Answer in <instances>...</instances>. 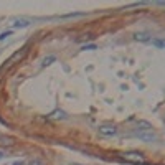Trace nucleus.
<instances>
[{"label":"nucleus","instance_id":"5","mask_svg":"<svg viewBox=\"0 0 165 165\" xmlns=\"http://www.w3.org/2000/svg\"><path fill=\"white\" fill-rule=\"evenodd\" d=\"M0 158H2V152H0Z\"/></svg>","mask_w":165,"mask_h":165},{"label":"nucleus","instance_id":"2","mask_svg":"<svg viewBox=\"0 0 165 165\" xmlns=\"http://www.w3.org/2000/svg\"><path fill=\"white\" fill-rule=\"evenodd\" d=\"M116 132H117V129L114 125H109V124L99 125V134H102V135H114Z\"/></svg>","mask_w":165,"mask_h":165},{"label":"nucleus","instance_id":"1","mask_svg":"<svg viewBox=\"0 0 165 165\" xmlns=\"http://www.w3.org/2000/svg\"><path fill=\"white\" fill-rule=\"evenodd\" d=\"M122 158L125 162H131V164H144L145 162L144 155L139 152H125V154H122Z\"/></svg>","mask_w":165,"mask_h":165},{"label":"nucleus","instance_id":"3","mask_svg":"<svg viewBox=\"0 0 165 165\" xmlns=\"http://www.w3.org/2000/svg\"><path fill=\"white\" fill-rule=\"evenodd\" d=\"M13 25L15 26H26L28 25V22H26V20H18V22H15Z\"/></svg>","mask_w":165,"mask_h":165},{"label":"nucleus","instance_id":"4","mask_svg":"<svg viewBox=\"0 0 165 165\" xmlns=\"http://www.w3.org/2000/svg\"><path fill=\"white\" fill-rule=\"evenodd\" d=\"M135 38H137V40H149V36H147V35H144V33H140V35H137Z\"/></svg>","mask_w":165,"mask_h":165}]
</instances>
